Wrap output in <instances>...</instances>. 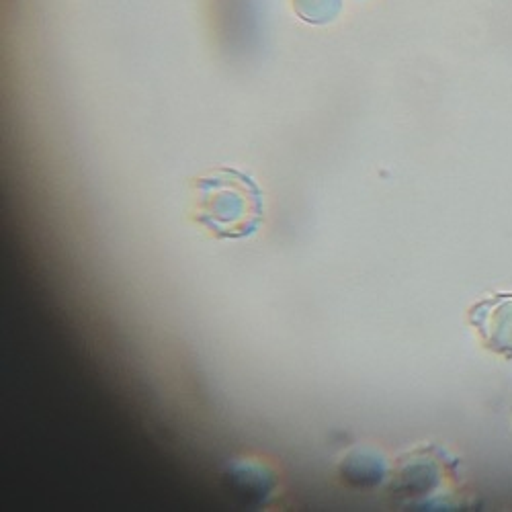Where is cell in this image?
<instances>
[{"mask_svg": "<svg viewBox=\"0 0 512 512\" xmlns=\"http://www.w3.org/2000/svg\"><path fill=\"white\" fill-rule=\"evenodd\" d=\"M191 216L218 240H244L265 222V197L242 170L220 166L193 181Z\"/></svg>", "mask_w": 512, "mask_h": 512, "instance_id": "6da1fadb", "label": "cell"}, {"mask_svg": "<svg viewBox=\"0 0 512 512\" xmlns=\"http://www.w3.org/2000/svg\"><path fill=\"white\" fill-rule=\"evenodd\" d=\"M447 476L443 457H437L433 449H418L410 457H404L392 474L390 492L398 500H422L437 492Z\"/></svg>", "mask_w": 512, "mask_h": 512, "instance_id": "7a4b0ae2", "label": "cell"}, {"mask_svg": "<svg viewBox=\"0 0 512 512\" xmlns=\"http://www.w3.org/2000/svg\"><path fill=\"white\" fill-rule=\"evenodd\" d=\"M469 324L488 351L512 359V293H500L476 304L469 310Z\"/></svg>", "mask_w": 512, "mask_h": 512, "instance_id": "3957f363", "label": "cell"}, {"mask_svg": "<svg viewBox=\"0 0 512 512\" xmlns=\"http://www.w3.org/2000/svg\"><path fill=\"white\" fill-rule=\"evenodd\" d=\"M224 488L234 502L250 508L269 504L277 490L271 467L256 459H236L224 469Z\"/></svg>", "mask_w": 512, "mask_h": 512, "instance_id": "277c9868", "label": "cell"}, {"mask_svg": "<svg viewBox=\"0 0 512 512\" xmlns=\"http://www.w3.org/2000/svg\"><path fill=\"white\" fill-rule=\"evenodd\" d=\"M338 476L351 488L369 490L383 484L388 476V465L371 449H353L340 459Z\"/></svg>", "mask_w": 512, "mask_h": 512, "instance_id": "5b68a950", "label": "cell"}]
</instances>
